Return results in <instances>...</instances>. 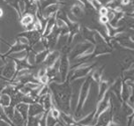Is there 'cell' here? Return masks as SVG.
Masks as SVG:
<instances>
[{
	"label": "cell",
	"mask_w": 134,
	"mask_h": 126,
	"mask_svg": "<svg viewBox=\"0 0 134 126\" xmlns=\"http://www.w3.org/2000/svg\"><path fill=\"white\" fill-rule=\"evenodd\" d=\"M20 22L24 27H28L29 25L33 24L35 22V18H34L33 14L30 13H24L21 17Z\"/></svg>",
	"instance_id": "cell-10"
},
{
	"label": "cell",
	"mask_w": 134,
	"mask_h": 126,
	"mask_svg": "<svg viewBox=\"0 0 134 126\" xmlns=\"http://www.w3.org/2000/svg\"><path fill=\"white\" fill-rule=\"evenodd\" d=\"M40 99L41 100L39 102L43 106L45 112L49 111L50 109L52 108V107H53V100H52V96H51V94H50V93L46 94V95L41 97Z\"/></svg>",
	"instance_id": "cell-7"
},
{
	"label": "cell",
	"mask_w": 134,
	"mask_h": 126,
	"mask_svg": "<svg viewBox=\"0 0 134 126\" xmlns=\"http://www.w3.org/2000/svg\"><path fill=\"white\" fill-rule=\"evenodd\" d=\"M35 56H36V54H35L33 50L28 51L27 56V61L29 65L33 66L34 65H35Z\"/></svg>",
	"instance_id": "cell-13"
},
{
	"label": "cell",
	"mask_w": 134,
	"mask_h": 126,
	"mask_svg": "<svg viewBox=\"0 0 134 126\" xmlns=\"http://www.w3.org/2000/svg\"><path fill=\"white\" fill-rule=\"evenodd\" d=\"M50 94L55 104L63 113L69 114L71 111V87L68 82H51L49 85Z\"/></svg>",
	"instance_id": "cell-1"
},
{
	"label": "cell",
	"mask_w": 134,
	"mask_h": 126,
	"mask_svg": "<svg viewBox=\"0 0 134 126\" xmlns=\"http://www.w3.org/2000/svg\"><path fill=\"white\" fill-rule=\"evenodd\" d=\"M49 49H45V50L40 52V53L36 54V56H35V64H42V63H44L45 59L48 56V55L49 53Z\"/></svg>",
	"instance_id": "cell-11"
},
{
	"label": "cell",
	"mask_w": 134,
	"mask_h": 126,
	"mask_svg": "<svg viewBox=\"0 0 134 126\" xmlns=\"http://www.w3.org/2000/svg\"><path fill=\"white\" fill-rule=\"evenodd\" d=\"M12 99L11 96L5 94H0V105L3 106L4 108L5 107H9L11 105Z\"/></svg>",
	"instance_id": "cell-12"
},
{
	"label": "cell",
	"mask_w": 134,
	"mask_h": 126,
	"mask_svg": "<svg viewBox=\"0 0 134 126\" xmlns=\"http://www.w3.org/2000/svg\"><path fill=\"white\" fill-rule=\"evenodd\" d=\"M3 14H4V12H3V10H2V8H0V17L3 16Z\"/></svg>",
	"instance_id": "cell-18"
},
{
	"label": "cell",
	"mask_w": 134,
	"mask_h": 126,
	"mask_svg": "<svg viewBox=\"0 0 134 126\" xmlns=\"http://www.w3.org/2000/svg\"><path fill=\"white\" fill-rule=\"evenodd\" d=\"M44 108L40 102H34L29 105V110H28V116H37L40 114L44 113Z\"/></svg>",
	"instance_id": "cell-5"
},
{
	"label": "cell",
	"mask_w": 134,
	"mask_h": 126,
	"mask_svg": "<svg viewBox=\"0 0 134 126\" xmlns=\"http://www.w3.org/2000/svg\"><path fill=\"white\" fill-rule=\"evenodd\" d=\"M20 35L25 36L27 38V40L29 41L30 46H33L35 43H36L37 42H39L42 39V35H41V32L37 30H30V31H26L24 33H21Z\"/></svg>",
	"instance_id": "cell-4"
},
{
	"label": "cell",
	"mask_w": 134,
	"mask_h": 126,
	"mask_svg": "<svg viewBox=\"0 0 134 126\" xmlns=\"http://www.w3.org/2000/svg\"><path fill=\"white\" fill-rule=\"evenodd\" d=\"M69 70V61L68 58L65 56H62L59 58V67H58V73L61 78V83H64L67 79V74H68Z\"/></svg>",
	"instance_id": "cell-3"
},
{
	"label": "cell",
	"mask_w": 134,
	"mask_h": 126,
	"mask_svg": "<svg viewBox=\"0 0 134 126\" xmlns=\"http://www.w3.org/2000/svg\"><path fill=\"white\" fill-rule=\"evenodd\" d=\"M27 53L28 51L27 49H24V50L15 52V53H12L9 56H7V58H10L12 59H13V60H23V59L27 58Z\"/></svg>",
	"instance_id": "cell-9"
},
{
	"label": "cell",
	"mask_w": 134,
	"mask_h": 126,
	"mask_svg": "<svg viewBox=\"0 0 134 126\" xmlns=\"http://www.w3.org/2000/svg\"><path fill=\"white\" fill-rule=\"evenodd\" d=\"M4 112H5L7 117L12 121L14 116V112H15V107H13L12 105H10L9 107H5V108H4Z\"/></svg>",
	"instance_id": "cell-14"
},
{
	"label": "cell",
	"mask_w": 134,
	"mask_h": 126,
	"mask_svg": "<svg viewBox=\"0 0 134 126\" xmlns=\"http://www.w3.org/2000/svg\"><path fill=\"white\" fill-rule=\"evenodd\" d=\"M17 42H20V44H22V45H24V46H26V47H27V46H30L29 41L27 40V38H26L25 36H22V35H19Z\"/></svg>",
	"instance_id": "cell-15"
},
{
	"label": "cell",
	"mask_w": 134,
	"mask_h": 126,
	"mask_svg": "<svg viewBox=\"0 0 134 126\" xmlns=\"http://www.w3.org/2000/svg\"><path fill=\"white\" fill-rule=\"evenodd\" d=\"M100 22H102V23L105 24V23H107L108 21L109 20V17H108L107 15H104V16H102V17H100Z\"/></svg>",
	"instance_id": "cell-16"
},
{
	"label": "cell",
	"mask_w": 134,
	"mask_h": 126,
	"mask_svg": "<svg viewBox=\"0 0 134 126\" xmlns=\"http://www.w3.org/2000/svg\"><path fill=\"white\" fill-rule=\"evenodd\" d=\"M58 59H59V52L58 51L54 50V51L49 52L44 61V65L46 66V68L53 66L55 65V63H56Z\"/></svg>",
	"instance_id": "cell-6"
},
{
	"label": "cell",
	"mask_w": 134,
	"mask_h": 126,
	"mask_svg": "<svg viewBox=\"0 0 134 126\" xmlns=\"http://www.w3.org/2000/svg\"><path fill=\"white\" fill-rule=\"evenodd\" d=\"M29 105L30 104L24 103V102H20V103L17 104L15 106V109L18 110L21 116H23V118L27 122V117H28V110H29Z\"/></svg>",
	"instance_id": "cell-8"
},
{
	"label": "cell",
	"mask_w": 134,
	"mask_h": 126,
	"mask_svg": "<svg viewBox=\"0 0 134 126\" xmlns=\"http://www.w3.org/2000/svg\"><path fill=\"white\" fill-rule=\"evenodd\" d=\"M100 13L102 14V16L106 15V14L108 13V9L105 8V7H103V6H102L100 8Z\"/></svg>",
	"instance_id": "cell-17"
},
{
	"label": "cell",
	"mask_w": 134,
	"mask_h": 126,
	"mask_svg": "<svg viewBox=\"0 0 134 126\" xmlns=\"http://www.w3.org/2000/svg\"><path fill=\"white\" fill-rule=\"evenodd\" d=\"M17 73V66L16 63L13 59L10 58H7V60L5 61L3 68L0 71V77H3L4 78L9 80H13L15 77Z\"/></svg>",
	"instance_id": "cell-2"
}]
</instances>
